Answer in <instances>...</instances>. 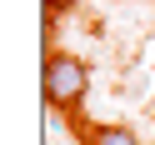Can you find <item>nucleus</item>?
<instances>
[{"instance_id":"nucleus-2","label":"nucleus","mask_w":155,"mask_h":145,"mask_svg":"<svg viewBox=\"0 0 155 145\" xmlns=\"http://www.w3.org/2000/svg\"><path fill=\"white\" fill-rule=\"evenodd\" d=\"M85 145H140V135L125 130V125H90L85 130Z\"/></svg>"},{"instance_id":"nucleus-1","label":"nucleus","mask_w":155,"mask_h":145,"mask_svg":"<svg viewBox=\"0 0 155 145\" xmlns=\"http://www.w3.org/2000/svg\"><path fill=\"white\" fill-rule=\"evenodd\" d=\"M85 90H90L85 60H75V55H45V65H40V95H45L50 110H75V105L85 100Z\"/></svg>"},{"instance_id":"nucleus-3","label":"nucleus","mask_w":155,"mask_h":145,"mask_svg":"<svg viewBox=\"0 0 155 145\" xmlns=\"http://www.w3.org/2000/svg\"><path fill=\"white\" fill-rule=\"evenodd\" d=\"M75 5H80V0H45V10H50V15H55V10H75Z\"/></svg>"}]
</instances>
